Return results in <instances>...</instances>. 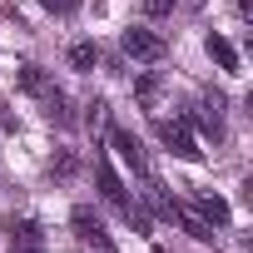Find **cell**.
<instances>
[{"label": "cell", "mask_w": 253, "mask_h": 253, "mask_svg": "<svg viewBox=\"0 0 253 253\" xmlns=\"http://www.w3.org/2000/svg\"><path fill=\"white\" fill-rule=\"evenodd\" d=\"M70 223H75V238L84 243V253H119V248L109 243V233H104V223H99V213H94V209H84V204H80V209L70 213Z\"/></svg>", "instance_id": "obj_1"}, {"label": "cell", "mask_w": 253, "mask_h": 253, "mask_svg": "<svg viewBox=\"0 0 253 253\" xmlns=\"http://www.w3.org/2000/svg\"><path fill=\"white\" fill-rule=\"evenodd\" d=\"M154 129H159V139H164V149H169L174 159H189V164L204 159V149L194 144V134H189V124H184V119H159Z\"/></svg>", "instance_id": "obj_2"}, {"label": "cell", "mask_w": 253, "mask_h": 253, "mask_svg": "<svg viewBox=\"0 0 253 253\" xmlns=\"http://www.w3.org/2000/svg\"><path fill=\"white\" fill-rule=\"evenodd\" d=\"M124 55L139 65H154V60H164V35H154L149 25H129L124 30Z\"/></svg>", "instance_id": "obj_3"}, {"label": "cell", "mask_w": 253, "mask_h": 253, "mask_svg": "<svg viewBox=\"0 0 253 253\" xmlns=\"http://www.w3.org/2000/svg\"><path fill=\"white\" fill-rule=\"evenodd\" d=\"M5 243H10V253H45V228L35 218H10L5 223Z\"/></svg>", "instance_id": "obj_4"}, {"label": "cell", "mask_w": 253, "mask_h": 253, "mask_svg": "<svg viewBox=\"0 0 253 253\" xmlns=\"http://www.w3.org/2000/svg\"><path fill=\"white\" fill-rule=\"evenodd\" d=\"M109 149H119V159L129 164L139 179L149 174V159H144V149H139V139L129 134V129H119V124H109Z\"/></svg>", "instance_id": "obj_5"}, {"label": "cell", "mask_w": 253, "mask_h": 253, "mask_svg": "<svg viewBox=\"0 0 253 253\" xmlns=\"http://www.w3.org/2000/svg\"><path fill=\"white\" fill-rule=\"evenodd\" d=\"M94 179H99V194H104V204H114L119 213L129 209V194H124V184H119V174L109 169V159H104V154H94Z\"/></svg>", "instance_id": "obj_6"}, {"label": "cell", "mask_w": 253, "mask_h": 253, "mask_svg": "<svg viewBox=\"0 0 253 253\" xmlns=\"http://www.w3.org/2000/svg\"><path fill=\"white\" fill-rule=\"evenodd\" d=\"M199 129H204L209 139H223V94H218V89H209L204 104H199Z\"/></svg>", "instance_id": "obj_7"}, {"label": "cell", "mask_w": 253, "mask_h": 253, "mask_svg": "<svg viewBox=\"0 0 253 253\" xmlns=\"http://www.w3.org/2000/svg\"><path fill=\"white\" fill-rule=\"evenodd\" d=\"M174 223H179L189 238H199V243H213V233H218L209 218H199V209H194V204H179V209H174Z\"/></svg>", "instance_id": "obj_8"}, {"label": "cell", "mask_w": 253, "mask_h": 253, "mask_svg": "<svg viewBox=\"0 0 253 253\" xmlns=\"http://www.w3.org/2000/svg\"><path fill=\"white\" fill-rule=\"evenodd\" d=\"M40 104H45V114H50V124H60V129H65V124H75V114H70V99H65V89H45L40 94Z\"/></svg>", "instance_id": "obj_9"}, {"label": "cell", "mask_w": 253, "mask_h": 253, "mask_svg": "<svg viewBox=\"0 0 253 253\" xmlns=\"http://www.w3.org/2000/svg\"><path fill=\"white\" fill-rule=\"evenodd\" d=\"M194 209H199V218H209L213 228H223V223H228V204H223L218 194H199V199H194Z\"/></svg>", "instance_id": "obj_10"}, {"label": "cell", "mask_w": 253, "mask_h": 253, "mask_svg": "<svg viewBox=\"0 0 253 253\" xmlns=\"http://www.w3.org/2000/svg\"><path fill=\"white\" fill-rule=\"evenodd\" d=\"M209 55H213V65L218 70H228V75H238V50L223 40V35H209Z\"/></svg>", "instance_id": "obj_11"}, {"label": "cell", "mask_w": 253, "mask_h": 253, "mask_svg": "<svg viewBox=\"0 0 253 253\" xmlns=\"http://www.w3.org/2000/svg\"><path fill=\"white\" fill-rule=\"evenodd\" d=\"M70 65H75V70H94V65H99V45H94V40H75V45H70Z\"/></svg>", "instance_id": "obj_12"}, {"label": "cell", "mask_w": 253, "mask_h": 253, "mask_svg": "<svg viewBox=\"0 0 253 253\" xmlns=\"http://www.w3.org/2000/svg\"><path fill=\"white\" fill-rule=\"evenodd\" d=\"M20 89H25V94H35V99H40V94H45V89H50V75H45V70H40V65H20Z\"/></svg>", "instance_id": "obj_13"}, {"label": "cell", "mask_w": 253, "mask_h": 253, "mask_svg": "<svg viewBox=\"0 0 253 253\" xmlns=\"http://www.w3.org/2000/svg\"><path fill=\"white\" fill-rule=\"evenodd\" d=\"M154 94H159V75H139L134 80V99L139 104H154Z\"/></svg>", "instance_id": "obj_14"}, {"label": "cell", "mask_w": 253, "mask_h": 253, "mask_svg": "<svg viewBox=\"0 0 253 253\" xmlns=\"http://www.w3.org/2000/svg\"><path fill=\"white\" fill-rule=\"evenodd\" d=\"M174 5H179V0H144V15L149 20H164V15H174Z\"/></svg>", "instance_id": "obj_15"}, {"label": "cell", "mask_w": 253, "mask_h": 253, "mask_svg": "<svg viewBox=\"0 0 253 253\" xmlns=\"http://www.w3.org/2000/svg\"><path fill=\"white\" fill-rule=\"evenodd\" d=\"M50 174H60V179H70V174H75V154H60V159L50 164Z\"/></svg>", "instance_id": "obj_16"}, {"label": "cell", "mask_w": 253, "mask_h": 253, "mask_svg": "<svg viewBox=\"0 0 253 253\" xmlns=\"http://www.w3.org/2000/svg\"><path fill=\"white\" fill-rule=\"evenodd\" d=\"M40 5H45V10H55V15H70L80 0H40Z\"/></svg>", "instance_id": "obj_17"}]
</instances>
